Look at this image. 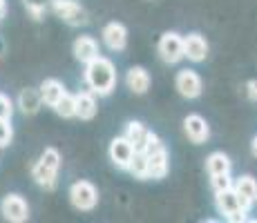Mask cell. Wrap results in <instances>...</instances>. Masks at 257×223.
<instances>
[{
	"mask_svg": "<svg viewBox=\"0 0 257 223\" xmlns=\"http://www.w3.org/2000/svg\"><path fill=\"white\" fill-rule=\"evenodd\" d=\"M85 83L90 85V89L94 94L107 96L116 85L114 63H112L110 58H103V56H96L94 61L85 63Z\"/></svg>",
	"mask_w": 257,
	"mask_h": 223,
	"instance_id": "obj_1",
	"label": "cell"
},
{
	"mask_svg": "<svg viewBox=\"0 0 257 223\" xmlns=\"http://www.w3.org/2000/svg\"><path fill=\"white\" fill-rule=\"evenodd\" d=\"M215 201H217V210L226 216L228 221H244V214L246 212L241 210L239 205V196L233 187H226V190H219L215 192Z\"/></svg>",
	"mask_w": 257,
	"mask_h": 223,
	"instance_id": "obj_2",
	"label": "cell"
},
{
	"mask_svg": "<svg viewBox=\"0 0 257 223\" xmlns=\"http://www.w3.org/2000/svg\"><path fill=\"white\" fill-rule=\"evenodd\" d=\"M70 201L78 210H94L98 203V192L90 181H76L70 187Z\"/></svg>",
	"mask_w": 257,
	"mask_h": 223,
	"instance_id": "obj_3",
	"label": "cell"
},
{
	"mask_svg": "<svg viewBox=\"0 0 257 223\" xmlns=\"http://www.w3.org/2000/svg\"><path fill=\"white\" fill-rule=\"evenodd\" d=\"M52 9L58 18H63L67 25H83L87 23V14L76 0H54Z\"/></svg>",
	"mask_w": 257,
	"mask_h": 223,
	"instance_id": "obj_4",
	"label": "cell"
},
{
	"mask_svg": "<svg viewBox=\"0 0 257 223\" xmlns=\"http://www.w3.org/2000/svg\"><path fill=\"white\" fill-rule=\"evenodd\" d=\"M0 212H3V216L7 221L23 223V221H27V216H29V205L21 194H9L0 203Z\"/></svg>",
	"mask_w": 257,
	"mask_h": 223,
	"instance_id": "obj_5",
	"label": "cell"
},
{
	"mask_svg": "<svg viewBox=\"0 0 257 223\" xmlns=\"http://www.w3.org/2000/svg\"><path fill=\"white\" fill-rule=\"evenodd\" d=\"M159 54L166 63H179L184 58V38L175 32H168L159 41Z\"/></svg>",
	"mask_w": 257,
	"mask_h": 223,
	"instance_id": "obj_6",
	"label": "cell"
},
{
	"mask_svg": "<svg viewBox=\"0 0 257 223\" xmlns=\"http://www.w3.org/2000/svg\"><path fill=\"white\" fill-rule=\"evenodd\" d=\"M233 190L239 196V205L244 212H248V207L257 201V181L253 176H239L233 183Z\"/></svg>",
	"mask_w": 257,
	"mask_h": 223,
	"instance_id": "obj_7",
	"label": "cell"
},
{
	"mask_svg": "<svg viewBox=\"0 0 257 223\" xmlns=\"http://www.w3.org/2000/svg\"><path fill=\"white\" fill-rule=\"evenodd\" d=\"M177 89L184 98H197L201 94V78L192 69H181L177 74Z\"/></svg>",
	"mask_w": 257,
	"mask_h": 223,
	"instance_id": "obj_8",
	"label": "cell"
},
{
	"mask_svg": "<svg viewBox=\"0 0 257 223\" xmlns=\"http://www.w3.org/2000/svg\"><path fill=\"white\" fill-rule=\"evenodd\" d=\"M132 154H135V147H132V143L127 141L125 136H118L110 143V158L116 167H125L127 170V165H130V161H132Z\"/></svg>",
	"mask_w": 257,
	"mask_h": 223,
	"instance_id": "obj_9",
	"label": "cell"
},
{
	"mask_svg": "<svg viewBox=\"0 0 257 223\" xmlns=\"http://www.w3.org/2000/svg\"><path fill=\"white\" fill-rule=\"evenodd\" d=\"M208 54V43H206L204 36L199 34H190V36L184 38V58L192 63H201Z\"/></svg>",
	"mask_w": 257,
	"mask_h": 223,
	"instance_id": "obj_10",
	"label": "cell"
},
{
	"mask_svg": "<svg viewBox=\"0 0 257 223\" xmlns=\"http://www.w3.org/2000/svg\"><path fill=\"white\" fill-rule=\"evenodd\" d=\"M184 130H186V136L190 138L192 143H204L206 138L210 136V130H208V123L199 116V114H190L186 116L184 121Z\"/></svg>",
	"mask_w": 257,
	"mask_h": 223,
	"instance_id": "obj_11",
	"label": "cell"
},
{
	"mask_svg": "<svg viewBox=\"0 0 257 223\" xmlns=\"http://www.w3.org/2000/svg\"><path fill=\"white\" fill-rule=\"evenodd\" d=\"M103 41L112 49V52H121L127 45V29L121 23H110L103 29Z\"/></svg>",
	"mask_w": 257,
	"mask_h": 223,
	"instance_id": "obj_12",
	"label": "cell"
},
{
	"mask_svg": "<svg viewBox=\"0 0 257 223\" xmlns=\"http://www.w3.org/2000/svg\"><path fill=\"white\" fill-rule=\"evenodd\" d=\"M74 56L81 63H90L98 56V45L92 36H78L74 41Z\"/></svg>",
	"mask_w": 257,
	"mask_h": 223,
	"instance_id": "obj_13",
	"label": "cell"
},
{
	"mask_svg": "<svg viewBox=\"0 0 257 223\" xmlns=\"http://www.w3.org/2000/svg\"><path fill=\"white\" fill-rule=\"evenodd\" d=\"M38 92H41L43 103L49 107H54L58 103V98L65 94V87H63V83L56 81V78H47V81H43V85L38 87Z\"/></svg>",
	"mask_w": 257,
	"mask_h": 223,
	"instance_id": "obj_14",
	"label": "cell"
},
{
	"mask_svg": "<svg viewBox=\"0 0 257 223\" xmlns=\"http://www.w3.org/2000/svg\"><path fill=\"white\" fill-rule=\"evenodd\" d=\"M148 156V178H164L168 174V152L166 147Z\"/></svg>",
	"mask_w": 257,
	"mask_h": 223,
	"instance_id": "obj_15",
	"label": "cell"
},
{
	"mask_svg": "<svg viewBox=\"0 0 257 223\" xmlns=\"http://www.w3.org/2000/svg\"><path fill=\"white\" fill-rule=\"evenodd\" d=\"M74 101H76V116L81 121H90V118L96 116V101H94V96L90 92L76 94Z\"/></svg>",
	"mask_w": 257,
	"mask_h": 223,
	"instance_id": "obj_16",
	"label": "cell"
},
{
	"mask_svg": "<svg viewBox=\"0 0 257 223\" xmlns=\"http://www.w3.org/2000/svg\"><path fill=\"white\" fill-rule=\"evenodd\" d=\"M41 105H43V98H41V92H38V89L27 87V89H23L21 96H18V107H21L25 114H29V116L41 110Z\"/></svg>",
	"mask_w": 257,
	"mask_h": 223,
	"instance_id": "obj_17",
	"label": "cell"
},
{
	"mask_svg": "<svg viewBox=\"0 0 257 223\" xmlns=\"http://www.w3.org/2000/svg\"><path fill=\"white\" fill-rule=\"evenodd\" d=\"M148 136H150V130L141 123H130L125 130V138L132 143L135 152H143L146 150V143H148Z\"/></svg>",
	"mask_w": 257,
	"mask_h": 223,
	"instance_id": "obj_18",
	"label": "cell"
},
{
	"mask_svg": "<svg viewBox=\"0 0 257 223\" xmlns=\"http://www.w3.org/2000/svg\"><path fill=\"white\" fill-rule=\"evenodd\" d=\"M127 87L132 89L135 94H146L148 87H150V74L146 72L143 67H132L127 72Z\"/></svg>",
	"mask_w": 257,
	"mask_h": 223,
	"instance_id": "obj_19",
	"label": "cell"
},
{
	"mask_svg": "<svg viewBox=\"0 0 257 223\" xmlns=\"http://www.w3.org/2000/svg\"><path fill=\"white\" fill-rule=\"evenodd\" d=\"M206 170H208L210 176L228 174V172H230V158L226 156L224 152H212V154L206 158Z\"/></svg>",
	"mask_w": 257,
	"mask_h": 223,
	"instance_id": "obj_20",
	"label": "cell"
},
{
	"mask_svg": "<svg viewBox=\"0 0 257 223\" xmlns=\"http://www.w3.org/2000/svg\"><path fill=\"white\" fill-rule=\"evenodd\" d=\"M32 176H34V181H36L38 185H43L45 190H52V187L56 185L58 172L56 170H49V167H45L43 163H36V165L32 167Z\"/></svg>",
	"mask_w": 257,
	"mask_h": 223,
	"instance_id": "obj_21",
	"label": "cell"
},
{
	"mask_svg": "<svg viewBox=\"0 0 257 223\" xmlns=\"http://www.w3.org/2000/svg\"><path fill=\"white\" fill-rule=\"evenodd\" d=\"M54 110L58 112V116H63V118H72V116H76V101H74V96L72 94H63L61 98H58V103L54 105Z\"/></svg>",
	"mask_w": 257,
	"mask_h": 223,
	"instance_id": "obj_22",
	"label": "cell"
},
{
	"mask_svg": "<svg viewBox=\"0 0 257 223\" xmlns=\"http://www.w3.org/2000/svg\"><path fill=\"white\" fill-rule=\"evenodd\" d=\"M127 170H130L137 178H148V156H146V152H135L130 165H127Z\"/></svg>",
	"mask_w": 257,
	"mask_h": 223,
	"instance_id": "obj_23",
	"label": "cell"
},
{
	"mask_svg": "<svg viewBox=\"0 0 257 223\" xmlns=\"http://www.w3.org/2000/svg\"><path fill=\"white\" fill-rule=\"evenodd\" d=\"M38 163H43V165L49 167V170L58 172V167H61V154H58V150H54V147H45V152L41 154Z\"/></svg>",
	"mask_w": 257,
	"mask_h": 223,
	"instance_id": "obj_24",
	"label": "cell"
},
{
	"mask_svg": "<svg viewBox=\"0 0 257 223\" xmlns=\"http://www.w3.org/2000/svg\"><path fill=\"white\" fill-rule=\"evenodd\" d=\"M14 130L9 125V118H0V147H7L12 143Z\"/></svg>",
	"mask_w": 257,
	"mask_h": 223,
	"instance_id": "obj_25",
	"label": "cell"
},
{
	"mask_svg": "<svg viewBox=\"0 0 257 223\" xmlns=\"http://www.w3.org/2000/svg\"><path fill=\"white\" fill-rule=\"evenodd\" d=\"M226 187H233L230 172H228V174H215V176H212V190L219 192V190H226Z\"/></svg>",
	"mask_w": 257,
	"mask_h": 223,
	"instance_id": "obj_26",
	"label": "cell"
},
{
	"mask_svg": "<svg viewBox=\"0 0 257 223\" xmlns=\"http://www.w3.org/2000/svg\"><path fill=\"white\" fill-rule=\"evenodd\" d=\"M12 114H14V103L9 96L0 94V118H9L12 121Z\"/></svg>",
	"mask_w": 257,
	"mask_h": 223,
	"instance_id": "obj_27",
	"label": "cell"
},
{
	"mask_svg": "<svg viewBox=\"0 0 257 223\" xmlns=\"http://www.w3.org/2000/svg\"><path fill=\"white\" fill-rule=\"evenodd\" d=\"M248 98L250 101H257V81H248Z\"/></svg>",
	"mask_w": 257,
	"mask_h": 223,
	"instance_id": "obj_28",
	"label": "cell"
},
{
	"mask_svg": "<svg viewBox=\"0 0 257 223\" xmlns=\"http://www.w3.org/2000/svg\"><path fill=\"white\" fill-rule=\"evenodd\" d=\"M5 14H7V3H5V0H0V18H3Z\"/></svg>",
	"mask_w": 257,
	"mask_h": 223,
	"instance_id": "obj_29",
	"label": "cell"
},
{
	"mask_svg": "<svg viewBox=\"0 0 257 223\" xmlns=\"http://www.w3.org/2000/svg\"><path fill=\"white\" fill-rule=\"evenodd\" d=\"M3 54H5V41L0 38V58H3Z\"/></svg>",
	"mask_w": 257,
	"mask_h": 223,
	"instance_id": "obj_30",
	"label": "cell"
},
{
	"mask_svg": "<svg viewBox=\"0 0 257 223\" xmlns=\"http://www.w3.org/2000/svg\"><path fill=\"white\" fill-rule=\"evenodd\" d=\"M253 154L257 156V138H255V141H253Z\"/></svg>",
	"mask_w": 257,
	"mask_h": 223,
	"instance_id": "obj_31",
	"label": "cell"
}]
</instances>
